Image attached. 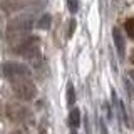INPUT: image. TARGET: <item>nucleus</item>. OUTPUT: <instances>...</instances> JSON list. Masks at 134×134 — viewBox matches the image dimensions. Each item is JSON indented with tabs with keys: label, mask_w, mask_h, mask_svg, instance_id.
Listing matches in <instances>:
<instances>
[{
	"label": "nucleus",
	"mask_w": 134,
	"mask_h": 134,
	"mask_svg": "<svg viewBox=\"0 0 134 134\" xmlns=\"http://www.w3.org/2000/svg\"><path fill=\"white\" fill-rule=\"evenodd\" d=\"M12 134H29V132H27V129H22V127H19L17 131H14Z\"/></svg>",
	"instance_id": "obj_14"
},
{
	"label": "nucleus",
	"mask_w": 134,
	"mask_h": 134,
	"mask_svg": "<svg viewBox=\"0 0 134 134\" xmlns=\"http://www.w3.org/2000/svg\"><path fill=\"white\" fill-rule=\"evenodd\" d=\"M34 29V17L32 15H17L7 25V37L8 39H19Z\"/></svg>",
	"instance_id": "obj_1"
},
{
	"label": "nucleus",
	"mask_w": 134,
	"mask_h": 134,
	"mask_svg": "<svg viewBox=\"0 0 134 134\" xmlns=\"http://www.w3.org/2000/svg\"><path fill=\"white\" fill-rule=\"evenodd\" d=\"M75 102V91H74V84L69 82L67 84V104L69 106H74Z\"/></svg>",
	"instance_id": "obj_8"
},
{
	"label": "nucleus",
	"mask_w": 134,
	"mask_h": 134,
	"mask_svg": "<svg viewBox=\"0 0 134 134\" xmlns=\"http://www.w3.org/2000/svg\"><path fill=\"white\" fill-rule=\"evenodd\" d=\"M69 126L72 129H77L81 126V111L77 107H72V111L69 112Z\"/></svg>",
	"instance_id": "obj_7"
},
{
	"label": "nucleus",
	"mask_w": 134,
	"mask_h": 134,
	"mask_svg": "<svg viewBox=\"0 0 134 134\" xmlns=\"http://www.w3.org/2000/svg\"><path fill=\"white\" fill-rule=\"evenodd\" d=\"M0 75L5 79H22L30 75V67H27L22 62L7 60L0 64Z\"/></svg>",
	"instance_id": "obj_2"
},
{
	"label": "nucleus",
	"mask_w": 134,
	"mask_h": 134,
	"mask_svg": "<svg viewBox=\"0 0 134 134\" xmlns=\"http://www.w3.org/2000/svg\"><path fill=\"white\" fill-rule=\"evenodd\" d=\"M99 131H100V134H107V127H106V124H104L102 119L99 121Z\"/></svg>",
	"instance_id": "obj_13"
},
{
	"label": "nucleus",
	"mask_w": 134,
	"mask_h": 134,
	"mask_svg": "<svg viewBox=\"0 0 134 134\" xmlns=\"http://www.w3.org/2000/svg\"><path fill=\"white\" fill-rule=\"evenodd\" d=\"M112 39H114V45L117 49V55H119V59H124V55H126V44H124V35H122V32H121L119 27L112 29Z\"/></svg>",
	"instance_id": "obj_6"
},
{
	"label": "nucleus",
	"mask_w": 134,
	"mask_h": 134,
	"mask_svg": "<svg viewBox=\"0 0 134 134\" xmlns=\"http://www.w3.org/2000/svg\"><path fill=\"white\" fill-rule=\"evenodd\" d=\"M50 22H52V17L49 14H44L40 17V20H39V27L42 30H47V29H50Z\"/></svg>",
	"instance_id": "obj_9"
},
{
	"label": "nucleus",
	"mask_w": 134,
	"mask_h": 134,
	"mask_svg": "<svg viewBox=\"0 0 134 134\" xmlns=\"http://www.w3.org/2000/svg\"><path fill=\"white\" fill-rule=\"evenodd\" d=\"M74 29H75V20L72 19V20H70V24H69V32H67V37H72L74 35Z\"/></svg>",
	"instance_id": "obj_12"
},
{
	"label": "nucleus",
	"mask_w": 134,
	"mask_h": 134,
	"mask_svg": "<svg viewBox=\"0 0 134 134\" xmlns=\"http://www.w3.org/2000/svg\"><path fill=\"white\" fill-rule=\"evenodd\" d=\"M14 54H19L25 59H37L40 57V52H39V39L32 37V39H27V40H22L20 44H17L14 49H12Z\"/></svg>",
	"instance_id": "obj_4"
},
{
	"label": "nucleus",
	"mask_w": 134,
	"mask_h": 134,
	"mask_svg": "<svg viewBox=\"0 0 134 134\" xmlns=\"http://www.w3.org/2000/svg\"><path fill=\"white\" fill-rule=\"evenodd\" d=\"M12 89H14V94L19 99L22 100H32L37 96V87L30 79L22 77V79H15L14 84H12Z\"/></svg>",
	"instance_id": "obj_3"
},
{
	"label": "nucleus",
	"mask_w": 134,
	"mask_h": 134,
	"mask_svg": "<svg viewBox=\"0 0 134 134\" xmlns=\"http://www.w3.org/2000/svg\"><path fill=\"white\" fill-rule=\"evenodd\" d=\"M131 60H132V62H134V54H132V59H131Z\"/></svg>",
	"instance_id": "obj_16"
},
{
	"label": "nucleus",
	"mask_w": 134,
	"mask_h": 134,
	"mask_svg": "<svg viewBox=\"0 0 134 134\" xmlns=\"http://www.w3.org/2000/svg\"><path fill=\"white\" fill-rule=\"evenodd\" d=\"M70 134H75V132H70Z\"/></svg>",
	"instance_id": "obj_17"
},
{
	"label": "nucleus",
	"mask_w": 134,
	"mask_h": 134,
	"mask_svg": "<svg viewBox=\"0 0 134 134\" xmlns=\"http://www.w3.org/2000/svg\"><path fill=\"white\" fill-rule=\"evenodd\" d=\"M5 116H7L8 121L17 122V124L32 119L30 111H29L27 107H24V106H19V104H7L5 106Z\"/></svg>",
	"instance_id": "obj_5"
},
{
	"label": "nucleus",
	"mask_w": 134,
	"mask_h": 134,
	"mask_svg": "<svg viewBox=\"0 0 134 134\" xmlns=\"http://www.w3.org/2000/svg\"><path fill=\"white\" fill-rule=\"evenodd\" d=\"M129 77H131L132 81H134V70H129Z\"/></svg>",
	"instance_id": "obj_15"
},
{
	"label": "nucleus",
	"mask_w": 134,
	"mask_h": 134,
	"mask_svg": "<svg viewBox=\"0 0 134 134\" xmlns=\"http://www.w3.org/2000/svg\"><path fill=\"white\" fill-rule=\"evenodd\" d=\"M126 34H127L131 39H134V17L126 20Z\"/></svg>",
	"instance_id": "obj_10"
},
{
	"label": "nucleus",
	"mask_w": 134,
	"mask_h": 134,
	"mask_svg": "<svg viewBox=\"0 0 134 134\" xmlns=\"http://www.w3.org/2000/svg\"><path fill=\"white\" fill-rule=\"evenodd\" d=\"M67 8H69L70 14H75L79 10V2L77 0H67Z\"/></svg>",
	"instance_id": "obj_11"
}]
</instances>
